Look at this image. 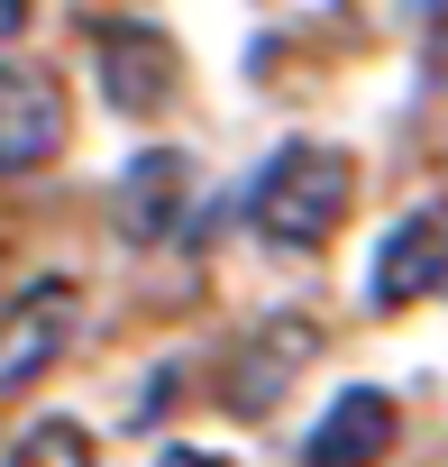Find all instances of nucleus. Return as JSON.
<instances>
[{
    "mask_svg": "<svg viewBox=\"0 0 448 467\" xmlns=\"http://www.w3.org/2000/svg\"><path fill=\"white\" fill-rule=\"evenodd\" d=\"M348 202H357V165H348L339 147H284V156L257 174L248 220H257V239H266V248L311 257V248H330V239H339Z\"/></svg>",
    "mask_w": 448,
    "mask_h": 467,
    "instance_id": "obj_1",
    "label": "nucleus"
},
{
    "mask_svg": "<svg viewBox=\"0 0 448 467\" xmlns=\"http://www.w3.org/2000/svg\"><path fill=\"white\" fill-rule=\"evenodd\" d=\"M83 330V285L74 275H37L10 294V312H0V403H19L28 385L56 376V358L74 348Z\"/></svg>",
    "mask_w": 448,
    "mask_h": 467,
    "instance_id": "obj_2",
    "label": "nucleus"
},
{
    "mask_svg": "<svg viewBox=\"0 0 448 467\" xmlns=\"http://www.w3.org/2000/svg\"><path fill=\"white\" fill-rule=\"evenodd\" d=\"M74 138V110H65V83L28 56H0V174H37L56 165Z\"/></svg>",
    "mask_w": 448,
    "mask_h": 467,
    "instance_id": "obj_3",
    "label": "nucleus"
},
{
    "mask_svg": "<svg viewBox=\"0 0 448 467\" xmlns=\"http://www.w3.org/2000/svg\"><path fill=\"white\" fill-rule=\"evenodd\" d=\"M92 74H101V101H110V110H128V119L165 110V101H174V83H183L174 47H165L147 19H101V28H92Z\"/></svg>",
    "mask_w": 448,
    "mask_h": 467,
    "instance_id": "obj_4",
    "label": "nucleus"
},
{
    "mask_svg": "<svg viewBox=\"0 0 448 467\" xmlns=\"http://www.w3.org/2000/svg\"><path fill=\"white\" fill-rule=\"evenodd\" d=\"M439 285H448V211L393 220L384 248H375V266H366V303H375V312H412V303L439 294Z\"/></svg>",
    "mask_w": 448,
    "mask_h": 467,
    "instance_id": "obj_5",
    "label": "nucleus"
},
{
    "mask_svg": "<svg viewBox=\"0 0 448 467\" xmlns=\"http://www.w3.org/2000/svg\"><path fill=\"white\" fill-rule=\"evenodd\" d=\"M393 394L384 385H348V394H330V412L302 431V467H384V449H393Z\"/></svg>",
    "mask_w": 448,
    "mask_h": 467,
    "instance_id": "obj_6",
    "label": "nucleus"
},
{
    "mask_svg": "<svg viewBox=\"0 0 448 467\" xmlns=\"http://www.w3.org/2000/svg\"><path fill=\"white\" fill-rule=\"evenodd\" d=\"M321 348V330L311 321H293V312H275L239 358H229V394H219V403H239V412H275V394L302 376V358Z\"/></svg>",
    "mask_w": 448,
    "mask_h": 467,
    "instance_id": "obj_7",
    "label": "nucleus"
},
{
    "mask_svg": "<svg viewBox=\"0 0 448 467\" xmlns=\"http://www.w3.org/2000/svg\"><path fill=\"white\" fill-rule=\"evenodd\" d=\"M183 183H192L183 156H137L119 174V229H128V239H165L174 211H183Z\"/></svg>",
    "mask_w": 448,
    "mask_h": 467,
    "instance_id": "obj_8",
    "label": "nucleus"
},
{
    "mask_svg": "<svg viewBox=\"0 0 448 467\" xmlns=\"http://www.w3.org/2000/svg\"><path fill=\"white\" fill-rule=\"evenodd\" d=\"M0 467H101V449H92L83 421L46 412V421H28V431L10 440V458H0Z\"/></svg>",
    "mask_w": 448,
    "mask_h": 467,
    "instance_id": "obj_9",
    "label": "nucleus"
},
{
    "mask_svg": "<svg viewBox=\"0 0 448 467\" xmlns=\"http://www.w3.org/2000/svg\"><path fill=\"white\" fill-rule=\"evenodd\" d=\"M37 19V0H0V56H10V37Z\"/></svg>",
    "mask_w": 448,
    "mask_h": 467,
    "instance_id": "obj_10",
    "label": "nucleus"
},
{
    "mask_svg": "<svg viewBox=\"0 0 448 467\" xmlns=\"http://www.w3.org/2000/svg\"><path fill=\"white\" fill-rule=\"evenodd\" d=\"M156 467H229V458H210V449H165Z\"/></svg>",
    "mask_w": 448,
    "mask_h": 467,
    "instance_id": "obj_11",
    "label": "nucleus"
}]
</instances>
